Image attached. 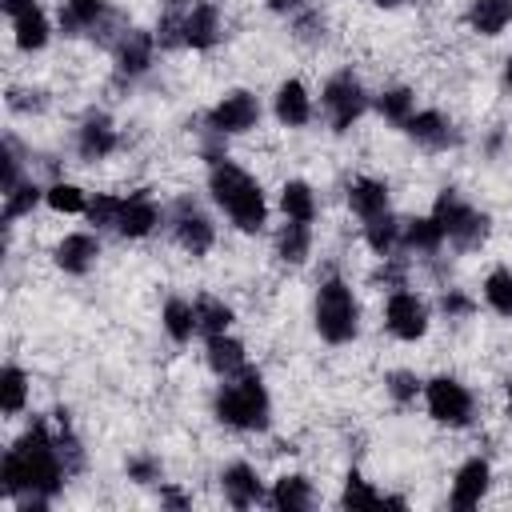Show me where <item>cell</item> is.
<instances>
[{"label":"cell","instance_id":"cell-24","mask_svg":"<svg viewBox=\"0 0 512 512\" xmlns=\"http://www.w3.org/2000/svg\"><path fill=\"white\" fill-rule=\"evenodd\" d=\"M308 504H312V488H308L304 476H280V480H276V488H272V508H280V512H300V508H308Z\"/></svg>","mask_w":512,"mask_h":512},{"label":"cell","instance_id":"cell-8","mask_svg":"<svg viewBox=\"0 0 512 512\" xmlns=\"http://www.w3.org/2000/svg\"><path fill=\"white\" fill-rule=\"evenodd\" d=\"M384 324L400 340H420L428 332V308L412 292H392L388 296V308H384Z\"/></svg>","mask_w":512,"mask_h":512},{"label":"cell","instance_id":"cell-19","mask_svg":"<svg viewBox=\"0 0 512 512\" xmlns=\"http://www.w3.org/2000/svg\"><path fill=\"white\" fill-rule=\"evenodd\" d=\"M508 20H512V0H472L468 8V24L480 36H500Z\"/></svg>","mask_w":512,"mask_h":512},{"label":"cell","instance_id":"cell-41","mask_svg":"<svg viewBox=\"0 0 512 512\" xmlns=\"http://www.w3.org/2000/svg\"><path fill=\"white\" fill-rule=\"evenodd\" d=\"M0 8H4V12L12 16V20H16V16L32 12V8H36V0H0Z\"/></svg>","mask_w":512,"mask_h":512},{"label":"cell","instance_id":"cell-20","mask_svg":"<svg viewBox=\"0 0 512 512\" xmlns=\"http://www.w3.org/2000/svg\"><path fill=\"white\" fill-rule=\"evenodd\" d=\"M348 204H352L356 216L372 220V216L388 212V184H380V180H356L348 188Z\"/></svg>","mask_w":512,"mask_h":512},{"label":"cell","instance_id":"cell-16","mask_svg":"<svg viewBox=\"0 0 512 512\" xmlns=\"http://www.w3.org/2000/svg\"><path fill=\"white\" fill-rule=\"evenodd\" d=\"M308 116H312V104H308L304 84L300 80H284L276 88V120L288 124V128H300V124H308Z\"/></svg>","mask_w":512,"mask_h":512},{"label":"cell","instance_id":"cell-18","mask_svg":"<svg viewBox=\"0 0 512 512\" xmlns=\"http://www.w3.org/2000/svg\"><path fill=\"white\" fill-rule=\"evenodd\" d=\"M208 364H212V372L224 376V380L236 376V372H244V344L232 340L228 332L208 336Z\"/></svg>","mask_w":512,"mask_h":512},{"label":"cell","instance_id":"cell-2","mask_svg":"<svg viewBox=\"0 0 512 512\" xmlns=\"http://www.w3.org/2000/svg\"><path fill=\"white\" fill-rule=\"evenodd\" d=\"M208 188H212V200L232 216V224L240 232H260L264 228V220H268L264 192L244 168H236L232 160H216L212 176H208Z\"/></svg>","mask_w":512,"mask_h":512},{"label":"cell","instance_id":"cell-37","mask_svg":"<svg viewBox=\"0 0 512 512\" xmlns=\"http://www.w3.org/2000/svg\"><path fill=\"white\" fill-rule=\"evenodd\" d=\"M344 508H372V504H380V492H372L356 472L348 476V484H344Z\"/></svg>","mask_w":512,"mask_h":512},{"label":"cell","instance_id":"cell-6","mask_svg":"<svg viewBox=\"0 0 512 512\" xmlns=\"http://www.w3.org/2000/svg\"><path fill=\"white\" fill-rule=\"evenodd\" d=\"M424 400H428V416L440 420V424L460 428V424L472 420V396H468V388H464L460 380H452V376H436V380H428Z\"/></svg>","mask_w":512,"mask_h":512},{"label":"cell","instance_id":"cell-11","mask_svg":"<svg viewBox=\"0 0 512 512\" xmlns=\"http://www.w3.org/2000/svg\"><path fill=\"white\" fill-rule=\"evenodd\" d=\"M160 224V208L152 204V196L148 192H136V196H128L124 204H120V216H116V232L120 236H148L152 228Z\"/></svg>","mask_w":512,"mask_h":512},{"label":"cell","instance_id":"cell-29","mask_svg":"<svg viewBox=\"0 0 512 512\" xmlns=\"http://www.w3.org/2000/svg\"><path fill=\"white\" fill-rule=\"evenodd\" d=\"M16 44H20L24 52H32V48H44V44H48V20H44V12H40V8H32V12L16 16Z\"/></svg>","mask_w":512,"mask_h":512},{"label":"cell","instance_id":"cell-17","mask_svg":"<svg viewBox=\"0 0 512 512\" xmlns=\"http://www.w3.org/2000/svg\"><path fill=\"white\" fill-rule=\"evenodd\" d=\"M220 484H224L228 504H236V508H252V504L260 500V480H256V472H252L248 464H232V468H224Z\"/></svg>","mask_w":512,"mask_h":512},{"label":"cell","instance_id":"cell-27","mask_svg":"<svg viewBox=\"0 0 512 512\" xmlns=\"http://www.w3.org/2000/svg\"><path fill=\"white\" fill-rule=\"evenodd\" d=\"M276 256H280L284 264H300V260L308 256V224L288 220L284 232L276 236Z\"/></svg>","mask_w":512,"mask_h":512},{"label":"cell","instance_id":"cell-38","mask_svg":"<svg viewBox=\"0 0 512 512\" xmlns=\"http://www.w3.org/2000/svg\"><path fill=\"white\" fill-rule=\"evenodd\" d=\"M120 204H124V200H116V196H96V200L88 204V220H92L96 228H104V224H112V228H116Z\"/></svg>","mask_w":512,"mask_h":512},{"label":"cell","instance_id":"cell-10","mask_svg":"<svg viewBox=\"0 0 512 512\" xmlns=\"http://www.w3.org/2000/svg\"><path fill=\"white\" fill-rule=\"evenodd\" d=\"M176 240L192 252V256H204L208 248H212V224H208V216L192 204V200H180L176 204Z\"/></svg>","mask_w":512,"mask_h":512},{"label":"cell","instance_id":"cell-28","mask_svg":"<svg viewBox=\"0 0 512 512\" xmlns=\"http://www.w3.org/2000/svg\"><path fill=\"white\" fill-rule=\"evenodd\" d=\"M228 324H232V308L228 304H220L212 296H200L196 300V328L204 336H220V332H228Z\"/></svg>","mask_w":512,"mask_h":512},{"label":"cell","instance_id":"cell-34","mask_svg":"<svg viewBox=\"0 0 512 512\" xmlns=\"http://www.w3.org/2000/svg\"><path fill=\"white\" fill-rule=\"evenodd\" d=\"M100 8H104V0H64V28L76 32V28L96 24Z\"/></svg>","mask_w":512,"mask_h":512},{"label":"cell","instance_id":"cell-13","mask_svg":"<svg viewBox=\"0 0 512 512\" xmlns=\"http://www.w3.org/2000/svg\"><path fill=\"white\" fill-rule=\"evenodd\" d=\"M404 128H408V136H412L416 144H424V148H448V144H456V132H452V124H448L440 112H412V116L404 120Z\"/></svg>","mask_w":512,"mask_h":512},{"label":"cell","instance_id":"cell-21","mask_svg":"<svg viewBox=\"0 0 512 512\" xmlns=\"http://www.w3.org/2000/svg\"><path fill=\"white\" fill-rule=\"evenodd\" d=\"M116 64H120V72L140 76L152 64V36L148 32H128L120 40V48H116Z\"/></svg>","mask_w":512,"mask_h":512},{"label":"cell","instance_id":"cell-5","mask_svg":"<svg viewBox=\"0 0 512 512\" xmlns=\"http://www.w3.org/2000/svg\"><path fill=\"white\" fill-rule=\"evenodd\" d=\"M432 220H436L440 232H444L448 240H456L460 248H476V244L488 236V216L476 212V208H468L452 188H444V192L436 196Z\"/></svg>","mask_w":512,"mask_h":512},{"label":"cell","instance_id":"cell-32","mask_svg":"<svg viewBox=\"0 0 512 512\" xmlns=\"http://www.w3.org/2000/svg\"><path fill=\"white\" fill-rule=\"evenodd\" d=\"M484 300H488L500 316H512V268H496V272L484 280Z\"/></svg>","mask_w":512,"mask_h":512},{"label":"cell","instance_id":"cell-9","mask_svg":"<svg viewBox=\"0 0 512 512\" xmlns=\"http://www.w3.org/2000/svg\"><path fill=\"white\" fill-rule=\"evenodd\" d=\"M256 120H260V104H256L252 92H228V96L208 112V128H212L216 136L248 132Z\"/></svg>","mask_w":512,"mask_h":512},{"label":"cell","instance_id":"cell-23","mask_svg":"<svg viewBox=\"0 0 512 512\" xmlns=\"http://www.w3.org/2000/svg\"><path fill=\"white\" fill-rule=\"evenodd\" d=\"M280 208H284L288 220L312 224V216H316V196H312V188H308L304 180H288L284 192H280Z\"/></svg>","mask_w":512,"mask_h":512},{"label":"cell","instance_id":"cell-36","mask_svg":"<svg viewBox=\"0 0 512 512\" xmlns=\"http://www.w3.org/2000/svg\"><path fill=\"white\" fill-rule=\"evenodd\" d=\"M44 200L56 208V212H84L88 204H84V192L76 188V184H52L48 192H44Z\"/></svg>","mask_w":512,"mask_h":512},{"label":"cell","instance_id":"cell-40","mask_svg":"<svg viewBox=\"0 0 512 512\" xmlns=\"http://www.w3.org/2000/svg\"><path fill=\"white\" fill-rule=\"evenodd\" d=\"M128 472H132L136 480H156V476H160V464H156V460H132Z\"/></svg>","mask_w":512,"mask_h":512},{"label":"cell","instance_id":"cell-35","mask_svg":"<svg viewBox=\"0 0 512 512\" xmlns=\"http://www.w3.org/2000/svg\"><path fill=\"white\" fill-rule=\"evenodd\" d=\"M380 112H384V120L404 124V120L412 116V92H408V88H392V92H384V96H380Z\"/></svg>","mask_w":512,"mask_h":512},{"label":"cell","instance_id":"cell-7","mask_svg":"<svg viewBox=\"0 0 512 512\" xmlns=\"http://www.w3.org/2000/svg\"><path fill=\"white\" fill-rule=\"evenodd\" d=\"M324 108H328L336 132L352 128V120L364 112V88H360V80L352 72H336L328 80V88H324Z\"/></svg>","mask_w":512,"mask_h":512},{"label":"cell","instance_id":"cell-43","mask_svg":"<svg viewBox=\"0 0 512 512\" xmlns=\"http://www.w3.org/2000/svg\"><path fill=\"white\" fill-rule=\"evenodd\" d=\"M300 0H268V8H276V12H288V8H296Z\"/></svg>","mask_w":512,"mask_h":512},{"label":"cell","instance_id":"cell-46","mask_svg":"<svg viewBox=\"0 0 512 512\" xmlns=\"http://www.w3.org/2000/svg\"><path fill=\"white\" fill-rule=\"evenodd\" d=\"M376 4H400V0H376Z\"/></svg>","mask_w":512,"mask_h":512},{"label":"cell","instance_id":"cell-31","mask_svg":"<svg viewBox=\"0 0 512 512\" xmlns=\"http://www.w3.org/2000/svg\"><path fill=\"white\" fill-rule=\"evenodd\" d=\"M400 240L408 244V248H420V252H432V248H440V240H444V232H440V224L428 216V220H408L404 228H400Z\"/></svg>","mask_w":512,"mask_h":512},{"label":"cell","instance_id":"cell-22","mask_svg":"<svg viewBox=\"0 0 512 512\" xmlns=\"http://www.w3.org/2000/svg\"><path fill=\"white\" fill-rule=\"evenodd\" d=\"M116 148V132L104 116H92L84 128H80V156L84 160H104L108 152Z\"/></svg>","mask_w":512,"mask_h":512},{"label":"cell","instance_id":"cell-42","mask_svg":"<svg viewBox=\"0 0 512 512\" xmlns=\"http://www.w3.org/2000/svg\"><path fill=\"white\" fill-rule=\"evenodd\" d=\"M468 308H472V304H468L460 292H448V296H444V312H456V316H460V312H468Z\"/></svg>","mask_w":512,"mask_h":512},{"label":"cell","instance_id":"cell-45","mask_svg":"<svg viewBox=\"0 0 512 512\" xmlns=\"http://www.w3.org/2000/svg\"><path fill=\"white\" fill-rule=\"evenodd\" d=\"M508 416H512V384H508Z\"/></svg>","mask_w":512,"mask_h":512},{"label":"cell","instance_id":"cell-1","mask_svg":"<svg viewBox=\"0 0 512 512\" xmlns=\"http://www.w3.org/2000/svg\"><path fill=\"white\" fill-rule=\"evenodd\" d=\"M68 468L60 460V448L56 440L48 436V428L36 420L4 456V468H0V480H4V496H16V492H32V504L24 508H44L60 484H64Z\"/></svg>","mask_w":512,"mask_h":512},{"label":"cell","instance_id":"cell-44","mask_svg":"<svg viewBox=\"0 0 512 512\" xmlns=\"http://www.w3.org/2000/svg\"><path fill=\"white\" fill-rule=\"evenodd\" d=\"M504 80H508V88H512V56H508V64H504Z\"/></svg>","mask_w":512,"mask_h":512},{"label":"cell","instance_id":"cell-3","mask_svg":"<svg viewBox=\"0 0 512 512\" xmlns=\"http://www.w3.org/2000/svg\"><path fill=\"white\" fill-rule=\"evenodd\" d=\"M268 412H272V404H268V392L256 372H236L216 392V416L232 428L260 432V428H268Z\"/></svg>","mask_w":512,"mask_h":512},{"label":"cell","instance_id":"cell-39","mask_svg":"<svg viewBox=\"0 0 512 512\" xmlns=\"http://www.w3.org/2000/svg\"><path fill=\"white\" fill-rule=\"evenodd\" d=\"M416 376L412 372H388V392L396 396V400H412L416 396Z\"/></svg>","mask_w":512,"mask_h":512},{"label":"cell","instance_id":"cell-26","mask_svg":"<svg viewBox=\"0 0 512 512\" xmlns=\"http://www.w3.org/2000/svg\"><path fill=\"white\" fill-rule=\"evenodd\" d=\"M164 328H168V336H172L176 344L192 340V332H196V304H188V300H168V304H164Z\"/></svg>","mask_w":512,"mask_h":512},{"label":"cell","instance_id":"cell-30","mask_svg":"<svg viewBox=\"0 0 512 512\" xmlns=\"http://www.w3.org/2000/svg\"><path fill=\"white\" fill-rule=\"evenodd\" d=\"M24 400H28V380H24V372L20 368H4L0 372V408L8 412V416H16L20 408H24Z\"/></svg>","mask_w":512,"mask_h":512},{"label":"cell","instance_id":"cell-15","mask_svg":"<svg viewBox=\"0 0 512 512\" xmlns=\"http://www.w3.org/2000/svg\"><path fill=\"white\" fill-rule=\"evenodd\" d=\"M216 36H220V16H216L212 4H196L180 20V40L192 44V48H208V44H216Z\"/></svg>","mask_w":512,"mask_h":512},{"label":"cell","instance_id":"cell-33","mask_svg":"<svg viewBox=\"0 0 512 512\" xmlns=\"http://www.w3.org/2000/svg\"><path fill=\"white\" fill-rule=\"evenodd\" d=\"M40 196H44V192H40L32 180H20L16 188H8V192H4V220H16V216L32 212V204H36Z\"/></svg>","mask_w":512,"mask_h":512},{"label":"cell","instance_id":"cell-14","mask_svg":"<svg viewBox=\"0 0 512 512\" xmlns=\"http://www.w3.org/2000/svg\"><path fill=\"white\" fill-rule=\"evenodd\" d=\"M488 480H492V472H488V464L476 456V460H468L460 472H456V484H452V504L456 508H476L480 504V496L488 492Z\"/></svg>","mask_w":512,"mask_h":512},{"label":"cell","instance_id":"cell-4","mask_svg":"<svg viewBox=\"0 0 512 512\" xmlns=\"http://www.w3.org/2000/svg\"><path fill=\"white\" fill-rule=\"evenodd\" d=\"M316 332L328 344H348L360 332V304L344 280H324L316 292Z\"/></svg>","mask_w":512,"mask_h":512},{"label":"cell","instance_id":"cell-12","mask_svg":"<svg viewBox=\"0 0 512 512\" xmlns=\"http://www.w3.org/2000/svg\"><path fill=\"white\" fill-rule=\"evenodd\" d=\"M96 256H100V244H96V236H88V232H72V236H64V240L56 244V264H60L64 272H72V276L88 272V268L96 264Z\"/></svg>","mask_w":512,"mask_h":512},{"label":"cell","instance_id":"cell-25","mask_svg":"<svg viewBox=\"0 0 512 512\" xmlns=\"http://www.w3.org/2000/svg\"><path fill=\"white\" fill-rule=\"evenodd\" d=\"M400 220H392L388 212H380V216H372L368 224H364V236H368V248L372 252H380V256H388L396 244H400Z\"/></svg>","mask_w":512,"mask_h":512}]
</instances>
